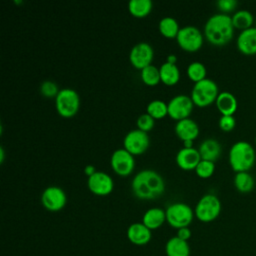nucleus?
<instances>
[{
	"label": "nucleus",
	"instance_id": "39448f33",
	"mask_svg": "<svg viewBox=\"0 0 256 256\" xmlns=\"http://www.w3.org/2000/svg\"><path fill=\"white\" fill-rule=\"evenodd\" d=\"M221 212V201L212 193L204 194L196 203L194 214L201 222L214 221Z\"/></svg>",
	"mask_w": 256,
	"mask_h": 256
},
{
	"label": "nucleus",
	"instance_id": "7ed1b4c3",
	"mask_svg": "<svg viewBox=\"0 0 256 256\" xmlns=\"http://www.w3.org/2000/svg\"><path fill=\"white\" fill-rule=\"evenodd\" d=\"M229 164L237 172H249L256 161L255 149L247 141L235 142L229 150Z\"/></svg>",
	"mask_w": 256,
	"mask_h": 256
},
{
	"label": "nucleus",
	"instance_id": "c9c22d12",
	"mask_svg": "<svg viewBox=\"0 0 256 256\" xmlns=\"http://www.w3.org/2000/svg\"><path fill=\"white\" fill-rule=\"evenodd\" d=\"M191 235H192V232L189 227H182L177 229L176 236L184 241H188L191 238Z\"/></svg>",
	"mask_w": 256,
	"mask_h": 256
},
{
	"label": "nucleus",
	"instance_id": "a211bd4d",
	"mask_svg": "<svg viewBox=\"0 0 256 256\" xmlns=\"http://www.w3.org/2000/svg\"><path fill=\"white\" fill-rule=\"evenodd\" d=\"M175 133L182 140H194L199 134V126L197 122L189 117L177 120L175 126Z\"/></svg>",
	"mask_w": 256,
	"mask_h": 256
},
{
	"label": "nucleus",
	"instance_id": "ea45409f",
	"mask_svg": "<svg viewBox=\"0 0 256 256\" xmlns=\"http://www.w3.org/2000/svg\"><path fill=\"white\" fill-rule=\"evenodd\" d=\"M254 141H255V145H256V136H255V140Z\"/></svg>",
	"mask_w": 256,
	"mask_h": 256
},
{
	"label": "nucleus",
	"instance_id": "c85d7f7f",
	"mask_svg": "<svg viewBox=\"0 0 256 256\" xmlns=\"http://www.w3.org/2000/svg\"><path fill=\"white\" fill-rule=\"evenodd\" d=\"M140 76L142 81L147 85H156L160 80V71L155 65L150 64L141 69Z\"/></svg>",
	"mask_w": 256,
	"mask_h": 256
},
{
	"label": "nucleus",
	"instance_id": "2f4dec72",
	"mask_svg": "<svg viewBox=\"0 0 256 256\" xmlns=\"http://www.w3.org/2000/svg\"><path fill=\"white\" fill-rule=\"evenodd\" d=\"M59 90L58 85L52 80H44L40 84V92L45 97H56Z\"/></svg>",
	"mask_w": 256,
	"mask_h": 256
},
{
	"label": "nucleus",
	"instance_id": "7c9ffc66",
	"mask_svg": "<svg viewBox=\"0 0 256 256\" xmlns=\"http://www.w3.org/2000/svg\"><path fill=\"white\" fill-rule=\"evenodd\" d=\"M196 174L201 178H209L215 171V162L201 159L195 167Z\"/></svg>",
	"mask_w": 256,
	"mask_h": 256
},
{
	"label": "nucleus",
	"instance_id": "20e7f679",
	"mask_svg": "<svg viewBox=\"0 0 256 256\" xmlns=\"http://www.w3.org/2000/svg\"><path fill=\"white\" fill-rule=\"evenodd\" d=\"M219 94L218 85L210 78L195 82L191 90V98L195 105L205 107L213 103Z\"/></svg>",
	"mask_w": 256,
	"mask_h": 256
},
{
	"label": "nucleus",
	"instance_id": "4468645a",
	"mask_svg": "<svg viewBox=\"0 0 256 256\" xmlns=\"http://www.w3.org/2000/svg\"><path fill=\"white\" fill-rule=\"evenodd\" d=\"M87 185L92 193L104 196L112 192L114 182L108 173L97 170L95 173L88 176Z\"/></svg>",
	"mask_w": 256,
	"mask_h": 256
},
{
	"label": "nucleus",
	"instance_id": "aec40b11",
	"mask_svg": "<svg viewBox=\"0 0 256 256\" xmlns=\"http://www.w3.org/2000/svg\"><path fill=\"white\" fill-rule=\"evenodd\" d=\"M215 103L221 115H234L238 107V101L236 97L229 91L219 92Z\"/></svg>",
	"mask_w": 256,
	"mask_h": 256
},
{
	"label": "nucleus",
	"instance_id": "9b49d317",
	"mask_svg": "<svg viewBox=\"0 0 256 256\" xmlns=\"http://www.w3.org/2000/svg\"><path fill=\"white\" fill-rule=\"evenodd\" d=\"M41 202L47 210L59 211L66 205L67 196L61 187L50 185L43 190L41 194Z\"/></svg>",
	"mask_w": 256,
	"mask_h": 256
},
{
	"label": "nucleus",
	"instance_id": "412c9836",
	"mask_svg": "<svg viewBox=\"0 0 256 256\" xmlns=\"http://www.w3.org/2000/svg\"><path fill=\"white\" fill-rule=\"evenodd\" d=\"M166 221V212L162 208L152 207L147 209L142 217V223L151 231L158 229Z\"/></svg>",
	"mask_w": 256,
	"mask_h": 256
},
{
	"label": "nucleus",
	"instance_id": "4c0bfd02",
	"mask_svg": "<svg viewBox=\"0 0 256 256\" xmlns=\"http://www.w3.org/2000/svg\"><path fill=\"white\" fill-rule=\"evenodd\" d=\"M166 61L169 62V63H173V64H176V61H177V57L176 55L174 54H168L167 57H166Z\"/></svg>",
	"mask_w": 256,
	"mask_h": 256
},
{
	"label": "nucleus",
	"instance_id": "423d86ee",
	"mask_svg": "<svg viewBox=\"0 0 256 256\" xmlns=\"http://www.w3.org/2000/svg\"><path fill=\"white\" fill-rule=\"evenodd\" d=\"M166 221L170 226L179 229L189 227L195 216L194 210L184 202H174L170 204L166 210Z\"/></svg>",
	"mask_w": 256,
	"mask_h": 256
},
{
	"label": "nucleus",
	"instance_id": "9d476101",
	"mask_svg": "<svg viewBox=\"0 0 256 256\" xmlns=\"http://www.w3.org/2000/svg\"><path fill=\"white\" fill-rule=\"evenodd\" d=\"M168 115L173 119L180 120L187 118L193 110L194 102L191 96L186 94H177L173 96L167 103Z\"/></svg>",
	"mask_w": 256,
	"mask_h": 256
},
{
	"label": "nucleus",
	"instance_id": "f8f14e48",
	"mask_svg": "<svg viewBox=\"0 0 256 256\" xmlns=\"http://www.w3.org/2000/svg\"><path fill=\"white\" fill-rule=\"evenodd\" d=\"M110 164L113 170L119 175H128L133 171L135 166L134 155L126 150L124 147L118 148L112 152Z\"/></svg>",
	"mask_w": 256,
	"mask_h": 256
},
{
	"label": "nucleus",
	"instance_id": "a878e982",
	"mask_svg": "<svg viewBox=\"0 0 256 256\" xmlns=\"http://www.w3.org/2000/svg\"><path fill=\"white\" fill-rule=\"evenodd\" d=\"M234 185L236 189L241 193H249L254 188V178L252 175L245 171V172H237L234 176Z\"/></svg>",
	"mask_w": 256,
	"mask_h": 256
},
{
	"label": "nucleus",
	"instance_id": "6ab92c4d",
	"mask_svg": "<svg viewBox=\"0 0 256 256\" xmlns=\"http://www.w3.org/2000/svg\"><path fill=\"white\" fill-rule=\"evenodd\" d=\"M198 151L201 159L215 162L220 157L222 148L218 140L214 138H206L199 144Z\"/></svg>",
	"mask_w": 256,
	"mask_h": 256
},
{
	"label": "nucleus",
	"instance_id": "b1692460",
	"mask_svg": "<svg viewBox=\"0 0 256 256\" xmlns=\"http://www.w3.org/2000/svg\"><path fill=\"white\" fill-rule=\"evenodd\" d=\"M231 19L234 28L240 29L241 31L253 27L252 25L255 23L253 14L245 9H240L234 12L231 16Z\"/></svg>",
	"mask_w": 256,
	"mask_h": 256
},
{
	"label": "nucleus",
	"instance_id": "5701e85b",
	"mask_svg": "<svg viewBox=\"0 0 256 256\" xmlns=\"http://www.w3.org/2000/svg\"><path fill=\"white\" fill-rule=\"evenodd\" d=\"M161 81L167 85L176 84L180 78V70L176 64L165 61L161 64L160 68Z\"/></svg>",
	"mask_w": 256,
	"mask_h": 256
},
{
	"label": "nucleus",
	"instance_id": "72a5a7b5",
	"mask_svg": "<svg viewBox=\"0 0 256 256\" xmlns=\"http://www.w3.org/2000/svg\"><path fill=\"white\" fill-rule=\"evenodd\" d=\"M219 127L221 130L229 132L232 131L236 126V119L234 115H221L219 118Z\"/></svg>",
	"mask_w": 256,
	"mask_h": 256
},
{
	"label": "nucleus",
	"instance_id": "a19ab883",
	"mask_svg": "<svg viewBox=\"0 0 256 256\" xmlns=\"http://www.w3.org/2000/svg\"><path fill=\"white\" fill-rule=\"evenodd\" d=\"M254 27H255V28H256V20H255V26H254Z\"/></svg>",
	"mask_w": 256,
	"mask_h": 256
},
{
	"label": "nucleus",
	"instance_id": "6e6552de",
	"mask_svg": "<svg viewBox=\"0 0 256 256\" xmlns=\"http://www.w3.org/2000/svg\"><path fill=\"white\" fill-rule=\"evenodd\" d=\"M176 40L182 49L193 52L201 48L203 44V34L196 26L185 25L180 27Z\"/></svg>",
	"mask_w": 256,
	"mask_h": 256
},
{
	"label": "nucleus",
	"instance_id": "bb28decb",
	"mask_svg": "<svg viewBox=\"0 0 256 256\" xmlns=\"http://www.w3.org/2000/svg\"><path fill=\"white\" fill-rule=\"evenodd\" d=\"M151 0H130L128 2V10L135 17H145L152 9Z\"/></svg>",
	"mask_w": 256,
	"mask_h": 256
},
{
	"label": "nucleus",
	"instance_id": "dca6fc26",
	"mask_svg": "<svg viewBox=\"0 0 256 256\" xmlns=\"http://www.w3.org/2000/svg\"><path fill=\"white\" fill-rule=\"evenodd\" d=\"M128 240L137 246H143L149 243L152 238L151 230L142 222L132 223L127 229Z\"/></svg>",
	"mask_w": 256,
	"mask_h": 256
},
{
	"label": "nucleus",
	"instance_id": "f257e3e1",
	"mask_svg": "<svg viewBox=\"0 0 256 256\" xmlns=\"http://www.w3.org/2000/svg\"><path fill=\"white\" fill-rule=\"evenodd\" d=\"M133 194L139 199H154L163 194L165 182L163 177L153 169H142L131 181Z\"/></svg>",
	"mask_w": 256,
	"mask_h": 256
},
{
	"label": "nucleus",
	"instance_id": "f3484780",
	"mask_svg": "<svg viewBox=\"0 0 256 256\" xmlns=\"http://www.w3.org/2000/svg\"><path fill=\"white\" fill-rule=\"evenodd\" d=\"M238 50L244 55L256 54V28L253 26L239 33L236 40Z\"/></svg>",
	"mask_w": 256,
	"mask_h": 256
},
{
	"label": "nucleus",
	"instance_id": "cd10ccee",
	"mask_svg": "<svg viewBox=\"0 0 256 256\" xmlns=\"http://www.w3.org/2000/svg\"><path fill=\"white\" fill-rule=\"evenodd\" d=\"M146 112L155 119L162 118L166 114H168L167 103L160 99H154L147 104Z\"/></svg>",
	"mask_w": 256,
	"mask_h": 256
},
{
	"label": "nucleus",
	"instance_id": "4be33fe9",
	"mask_svg": "<svg viewBox=\"0 0 256 256\" xmlns=\"http://www.w3.org/2000/svg\"><path fill=\"white\" fill-rule=\"evenodd\" d=\"M165 253L166 256H190V246L188 241L173 236L165 244Z\"/></svg>",
	"mask_w": 256,
	"mask_h": 256
},
{
	"label": "nucleus",
	"instance_id": "0eeeda50",
	"mask_svg": "<svg viewBox=\"0 0 256 256\" xmlns=\"http://www.w3.org/2000/svg\"><path fill=\"white\" fill-rule=\"evenodd\" d=\"M55 106L61 116H74L80 107V97L78 92L71 87L61 88L55 97Z\"/></svg>",
	"mask_w": 256,
	"mask_h": 256
},
{
	"label": "nucleus",
	"instance_id": "e433bc0d",
	"mask_svg": "<svg viewBox=\"0 0 256 256\" xmlns=\"http://www.w3.org/2000/svg\"><path fill=\"white\" fill-rule=\"evenodd\" d=\"M96 171H97V170L95 169V166L92 165V164H88V165H86V166L84 167V172H85V174L88 175V176L92 175V174L95 173Z\"/></svg>",
	"mask_w": 256,
	"mask_h": 256
},
{
	"label": "nucleus",
	"instance_id": "f704fd0d",
	"mask_svg": "<svg viewBox=\"0 0 256 256\" xmlns=\"http://www.w3.org/2000/svg\"><path fill=\"white\" fill-rule=\"evenodd\" d=\"M237 5H238V2L236 0H218L217 1V6L222 11L221 13H225V14H227L228 12L234 11Z\"/></svg>",
	"mask_w": 256,
	"mask_h": 256
},
{
	"label": "nucleus",
	"instance_id": "ddd939ff",
	"mask_svg": "<svg viewBox=\"0 0 256 256\" xmlns=\"http://www.w3.org/2000/svg\"><path fill=\"white\" fill-rule=\"evenodd\" d=\"M154 57L153 47L145 41L136 43L129 52V60L131 64L140 70L151 64Z\"/></svg>",
	"mask_w": 256,
	"mask_h": 256
},
{
	"label": "nucleus",
	"instance_id": "2eb2a0df",
	"mask_svg": "<svg viewBox=\"0 0 256 256\" xmlns=\"http://www.w3.org/2000/svg\"><path fill=\"white\" fill-rule=\"evenodd\" d=\"M177 165L184 170L195 169L201 160L200 153L195 147H182L178 150L175 157Z\"/></svg>",
	"mask_w": 256,
	"mask_h": 256
},
{
	"label": "nucleus",
	"instance_id": "f03ea898",
	"mask_svg": "<svg viewBox=\"0 0 256 256\" xmlns=\"http://www.w3.org/2000/svg\"><path fill=\"white\" fill-rule=\"evenodd\" d=\"M234 29L231 16L216 13L207 19L204 25V35L210 43L221 46L232 40Z\"/></svg>",
	"mask_w": 256,
	"mask_h": 256
},
{
	"label": "nucleus",
	"instance_id": "1a4fd4ad",
	"mask_svg": "<svg viewBox=\"0 0 256 256\" xmlns=\"http://www.w3.org/2000/svg\"><path fill=\"white\" fill-rule=\"evenodd\" d=\"M149 142L148 133L139 128H135L126 133L123 139V146L133 155H139L146 151Z\"/></svg>",
	"mask_w": 256,
	"mask_h": 256
},
{
	"label": "nucleus",
	"instance_id": "58836bf2",
	"mask_svg": "<svg viewBox=\"0 0 256 256\" xmlns=\"http://www.w3.org/2000/svg\"><path fill=\"white\" fill-rule=\"evenodd\" d=\"M0 155H1V157H0V162H3V161H4V149H3L2 146L0 147Z\"/></svg>",
	"mask_w": 256,
	"mask_h": 256
},
{
	"label": "nucleus",
	"instance_id": "c756f323",
	"mask_svg": "<svg viewBox=\"0 0 256 256\" xmlns=\"http://www.w3.org/2000/svg\"><path fill=\"white\" fill-rule=\"evenodd\" d=\"M206 72L207 70L205 65L200 61H192L187 66V75L194 82H198L206 78Z\"/></svg>",
	"mask_w": 256,
	"mask_h": 256
},
{
	"label": "nucleus",
	"instance_id": "473e14b6",
	"mask_svg": "<svg viewBox=\"0 0 256 256\" xmlns=\"http://www.w3.org/2000/svg\"><path fill=\"white\" fill-rule=\"evenodd\" d=\"M136 124L137 127L145 132H148L149 130H151L155 124V118H153L150 114H148L147 112L142 113L138 116L137 120H136Z\"/></svg>",
	"mask_w": 256,
	"mask_h": 256
},
{
	"label": "nucleus",
	"instance_id": "393cba45",
	"mask_svg": "<svg viewBox=\"0 0 256 256\" xmlns=\"http://www.w3.org/2000/svg\"><path fill=\"white\" fill-rule=\"evenodd\" d=\"M158 28L162 35L169 38L176 37L180 29L178 21L172 16L162 17L158 23Z\"/></svg>",
	"mask_w": 256,
	"mask_h": 256
}]
</instances>
